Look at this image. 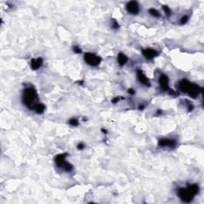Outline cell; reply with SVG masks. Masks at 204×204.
<instances>
[{"label":"cell","mask_w":204,"mask_h":204,"mask_svg":"<svg viewBox=\"0 0 204 204\" xmlns=\"http://www.w3.org/2000/svg\"><path fill=\"white\" fill-rule=\"evenodd\" d=\"M42 62H43V60H42V58H41L32 59L31 62V69H34V70H37V69H39V68L42 66Z\"/></svg>","instance_id":"8fae6325"},{"label":"cell","mask_w":204,"mask_h":204,"mask_svg":"<svg viewBox=\"0 0 204 204\" xmlns=\"http://www.w3.org/2000/svg\"><path fill=\"white\" fill-rule=\"evenodd\" d=\"M121 97H116V98H114V99H113V103H116V102H117V101H120V100H121Z\"/></svg>","instance_id":"44dd1931"},{"label":"cell","mask_w":204,"mask_h":204,"mask_svg":"<svg viewBox=\"0 0 204 204\" xmlns=\"http://www.w3.org/2000/svg\"><path fill=\"white\" fill-rule=\"evenodd\" d=\"M84 59L86 63L91 66H97L101 62V58L99 56L91 53H86L84 54Z\"/></svg>","instance_id":"5b68a950"},{"label":"cell","mask_w":204,"mask_h":204,"mask_svg":"<svg viewBox=\"0 0 204 204\" xmlns=\"http://www.w3.org/2000/svg\"><path fill=\"white\" fill-rule=\"evenodd\" d=\"M128 93L133 95V94L135 93V91H134V89H133V88H130V89H128Z\"/></svg>","instance_id":"7402d4cb"},{"label":"cell","mask_w":204,"mask_h":204,"mask_svg":"<svg viewBox=\"0 0 204 204\" xmlns=\"http://www.w3.org/2000/svg\"><path fill=\"white\" fill-rule=\"evenodd\" d=\"M126 10L129 12L130 14H137L140 11L139 4L136 1H130L129 3H128L127 5H126Z\"/></svg>","instance_id":"8992f818"},{"label":"cell","mask_w":204,"mask_h":204,"mask_svg":"<svg viewBox=\"0 0 204 204\" xmlns=\"http://www.w3.org/2000/svg\"><path fill=\"white\" fill-rule=\"evenodd\" d=\"M136 75H137V78L140 82L142 83V84L144 85V86H150V81H149L148 78L146 77V75L143 73V71H141V70H137Z\"/></svg>","instance_id":"9c48e42d"},{"label":"cell","mask_w":204,"mask_h":204,"mask_svg":"<svg viewBox=\"0 0 204 204\" xmlns=\"http://www.w3.org/2000/svg\"><path fill=\"white\" fill-rule=\"evenodd\" d=\"M113 28H114V29H118L119 28V24L117 23V22H116V20H113Z\"/></svg>","instance_id":"d6986e66"},{"label":"cell","mask_w":204,"mask_h":204,"mask_svg":"<svg viewBox=\"0 0 204 204\" xmlns=\"http://www.w3.org/2000/svg\"><path fill=\"white\" fill-rule=\"evenodd\" d=\"M199 188L197 184L190 185L187 188H180L178 190V196L185 203H190L193 200L194 197L199 193Z\"/></svg>","instance_id":"6da1fadb"},{"label":"cell","mask_w":204,"mask_h":204,"mask_svg":"<svg viewBox=\"0 0 204 204\" xmlns=\"http://www.w3.org/2000/svg\"><path fill=\"white\" fill-rule=\"evenodd\" d=\"M77 148L80 149V150L83 149L84 148V144H83V143H79V144L77 145Z\"/></svg>","instance_id":"ffe728a7"},{"label":"cell","mask_w":204,"mask_h":204,"mask_svg":"<svg viewBox=\"0 0 204 204\" xmlns=\"http://www.w3.org/2000/svg\"><path fill=\"white\" fill-rule=\"evenodd\" d=\"M38 99V94L34 88H26L24 89L22 93V101L26 107L30 108H34L36 101Z\"/></svg>","instance_id":"7a4b0ae2"},{"label":"cell","mask_w":204,"mask_h":204,"mask_svg":"<svg viewBox=\"0 0 204 204\" xmlns=\"http://www.w3.org/2000/svg\"><path fill=\"white\" fill-rule=\"evenodd\" d=\"M142 53L147 59H152V58H155L159 54L158 51H156L155 50H153V49H150V48L142 50Z\"/></svg>","instance_id":"ba28073f"},{"label":"cell","mask_w":204,"mask_h":204,"mask_svg":"<svg viewBox=\"0 0 204 204\" xmlns=\"http://www.w3.org/2000/svg\"><path fill=\"white\" fill-rule=\"evenodd\" d=\"M188 16H183L182 19H180V23L183 25V24H185V23H187V22H188Z\"/></svg>","instance_id":"e0dca14e"},{"label":"cell","mask_w":204,"mask_h":204,"mask_svg":"<svg viewBox=\"0 0 204 204\" xmlns=\"http://www.w3.org/2000/svg\"><path fill=\"white\" fill-rule=\"evenodd\" d=\"M117 60H118V63L120 64V66H124V64H126V62L128 61V58L127 56L124 55V53H120L118 54Z\"/></svg>","instance_id":"7c38bea8"},{"label":"cell","mask_w":204,"mask_h":204,"mask_svg":"<svg viewBox=\"0 0 204 204\" xmlns=\"http://www.w3.org/2000/svg\"><path fill=\"white\" fill-rule=\"evenodd\" d=\"M149 13L152 14V16L156 17V18H158V17L160 16V14L159 13V11H156L155 9H153V8L150 9V10H149Z\"/></svg>","instance_id":"5bb4252c"},{"label":"cell","mask_w":204,"mask_h":204,"mask_svg":"<svg viewBox=\"0 0 204 204\" xmlns=\"http://www.w3.org/2000/svg\"><path fill=\"white\" fill-rule=\"evenodd\" d=\"M176 144V142L175 140L171 139H161L159 141V145L161 147H170L174 148Z\"/></svg>","instance_id":"30bf717a"},{"label":"cell","mask_w":204,"mask_h":204,"mask_svg":"<svg viewBox=\"0 0 204 204\" xmlns=\"http://www.w3.org/2000/svg\"><path fill=\"white\" fill-rule=\"evenodd\" d=\"M34 109L35 110V112L37 113L41 114V113H42L45 111V105L43 104H37Z\"/></svg>","instance_id":"4fadbf2b"},{"label":"cell","mask_w":204,"mask_h":204,"mask_svg":"<svg viewBox=\"0 0 204 204\" xmlns=\"http://www.w3.org/2000/svg\"><path fill=\"white\" fill-rule=\"evenodd\" d=\"M73 51H74L75 53H81V50L79 47L76 46H73Z\"/></svg>","instance_id":"ac0fdd59"},{"label":"cell","mask_w":204,"mask_h":204,"mask_svg":"<svg viewBox=\"0 0 204 204\" xmlns=\"http://www.w3.org/2000/svg\"><path fill=\"white\" fill-rule=\"evenodd\" d=\"M66 155L67 153L58 155L55 157V163L58 167L62 168L63 170H65L66 171H71L73 170V166H72V164L66 161Z\"/></svg>","instance_id":"277c9868"},{"label":"cell","mask_w":204,"mask_h":204,"mask_svg":"<svg viewBox=\"0 0 204 204\" xmlns=\"http://www.w3.org/2000/svg\"><path fill=\"white\" fill-rule=\"evenodd\" d=\"M163 11H164V12H165L167 15H168V16H169V15L171 14V10H170V8H169L168 6H163Z\"/></svg>","instance_id":"2e32d148"},{"label":"cell","mask_w":204,"mask_h":204,"mask_svg":"<svg viewBox=\"0 0 204 204\" xmlns=\"http://www.w3.org/2000/svg\"><path fill=\"white\" fill-rule=\"evenodd\" d=\"M179 88L181 91L183 93H187L190 95V97H193V98H196L200 92V88L199 86L194 83L188 81V80L181 81L179 83Z\"/></svg>","instance_id":"3957f363"},{"label":"cell","mask_w":204,"mask_h":204,"mask_svg":"<svg viewBox=\"0 0 204 204\" xmlns=\"http://www.w3.org/2000/svg\"><path fill=\"white\" fill-rule=\"evenodd\" d=\"M159 83L161 88L163 90H168L169 89V80L168 76L165 74L160 75L159 78Z\"/></svg>","instance_id":"52a82bcc"},{"label":"cell","mask_w":204,"mask_h":204,"mask_svg":"<svg viewBox=\"0 0 204 204\" xmlns=\"http://www.w3.org/2000/svg\"><path fill=\"white\" fill-rule=\"evenodd\" d=\"M69 124L70 125H72V126H77L78 125V120L77 119H75V118H73L71 119V120H69Z\"/></svg>","instance_id":"9a60e30c"}]
</instances>
